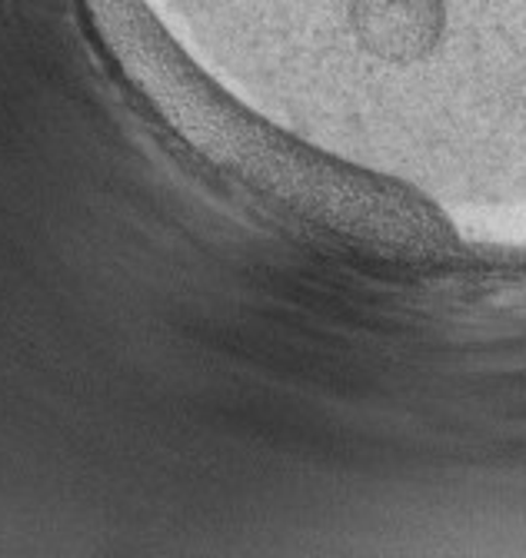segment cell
Instances as JSON below:
<instances>
[{"label":"cell","instance_id":"1","mask_svg":"<svg viewBox=\"0 0 526 558\" xmlns=\"http://www.w3.org/2000/svg\"><path fill=\"white\" fill-rule=\"evenodd\" d=\"M360 40L386 60H417L433 50L443 24L440 0H354Z\"/></svg>","mask_w":526,"mask_h":558}]
</instances>
